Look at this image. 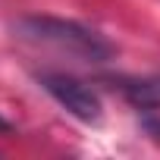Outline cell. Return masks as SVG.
<instances>
[{"label": "cell", "instance_id": "obj_2", "mask_svg": "<svg viewBox=\"0 0 160 160\" xmlns=\"http://www.w3.org/2000/svg\"><path fill=\"white\" fill-rule=\"evenodd\" d=\"M38 85L78 122H88V126L101 122L104 104H101V94L88 82H82L69 72H38Z\"/></svg>", "mask_w": 160, "mask_h": 160}, {"label": "cell", "instance_id": "obj_3", "mask_svg": "<svg viewBox=\"0 0 160 160\" xmlns=\"http://www.w3.org/2000/svg\"><path fill=\"white\" fill-rule=\"evenodd\" d=\"M119 94L135 110H160V72L141 78H119Z\"/></svg>", "mask_w": 160, "mask_h": 160}, {"label": "cell", "instance_id": "obj_1", "mask_svg": "<svg viewBox=\"0 0 160 160\" xmlns=\"http://www.w3.org/2000/svg\"><path fill=\"white\" fill-rule=\"evenodd\" d=\"M13 35L28 44L53 47L82 63H107L116 53V47L101 32L75 22V19H63V16H22L13 22Z\"/></svg>", "mask_w": 160, "mask_h": 160}]
</instances>
